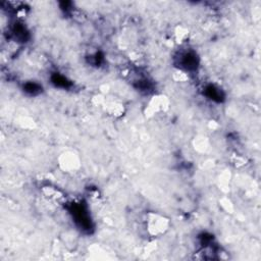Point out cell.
<instances>
[{"mask_svg": "<svg viewBox=\"0 0 261 261\" xmlns=\"http://www.w3.org/2000/svg\"><path fill=\"white\" fill-rule=\"evenodd\" d=\"M209 92V96L211 97V99H217V98L221 97V93L218 89H215L214 87H209L207 89Z\"/></svg>", "mask_w": 261, "mask_h": 261, "instance_id": "obj_1", "label": "cell"}]
</instances>
